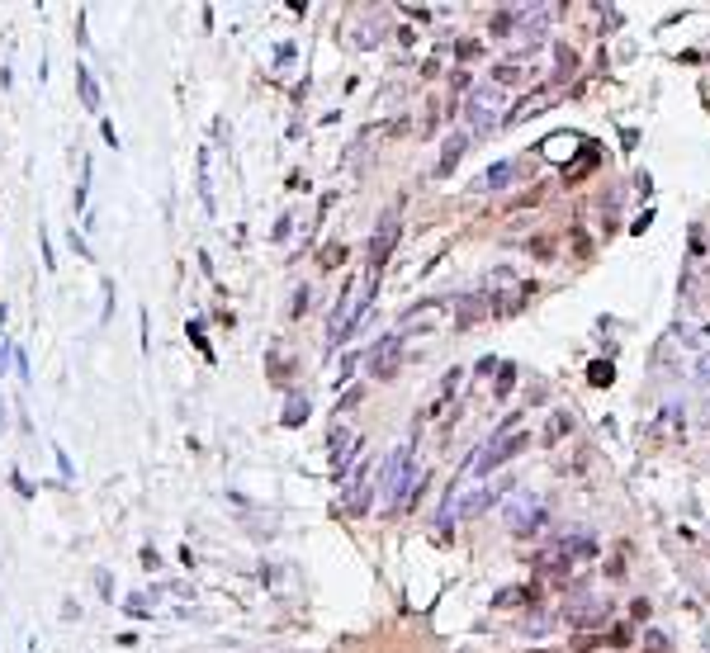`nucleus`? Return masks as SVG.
<instances>
[{"label": "nucleus", "instance_id": "nucleus-41", "mask_svg": "<svg viewBox=\"0 0 710 653\" xmlns=\"http://www.w3.org/2000/svg\"><path fill=\"white\" fill-rule=\"evenodd\" d=\"M526 653H559V649H526Z\"/></svg>", "mask_w": 710, "mask_h": 653}, {"label": "nucleus", "instance_id": "nucleus-12", "mask_svg": "<svg viewBox=\"0 0 710 653\" xmlns=\"http://www.w3.org/2000/svg\"><path fill=\"white\" fill-rule=\"evenodd\" d=\"M76 95H81V105L90 109V114H100V80L90 76V67H76Z\"/></svg>", "mask_w": 710, "mask_h": 653}, {"label": "nucleus", "instance_id": "nucleus-11", "mask_svg": "<svg viewBox=\"0 0 710 653\" xmlns=\"http://www.w3.org/2000/svg\"><path fill=\"white\" fill-rule=\"evenodd\" d=\"M550 105H554V90H535V95H526L521 105L507 114V124H526V119H535V114H545Z\"/></svg>", "mask_w": 710, "mask_h": 653}, {"label": "nucleus", "instance_id": "nucleus-9", "mask_svg": "<svg viewBox=\"0 0 710 653\" xmlns=\"http://www.w3.org/2000/svg\"><path fill=\"white\" fill-rule=\"evenodd\" d=\"M350 459H355V441H350V431H346V426H337V431H332V473H337V483L346 478Z\"/></svg>", "mask_w": 710, "mask_h": 653}, {"label": "nucleus", "instance_id": "nucleus-37", "mask_svg": "<svg viewBox=\"0 0 710 653\" xmlns=\"http://www.w3.org/2000/svg\"><path fill=\"white\" fill-rule=\"evenodd\" d=\"M303 313H308V289H298V294H294V317H303Z\"/></svg>", "mask_w": 710, "mask_h": 653}, {"label": "nucleus", "instance_id": "nucleus-25", "mask_svg": "<svg viewBox=\"0 0 710 653\" xmlns=\"http://www.w3.org/2000/svg\"><path fill=\"white\" fill-rule=\"evenodd\" d=\"M526 76L516 62H502V67H493V85H516V80Z\"/></svg>", "mask_w": 710, "mask_h": 653}, {"label": "nucleus", "instance_id": "nucleus-36", "mask_svg": "<svg viewBox=\"0 0 710 653\" xmlns=\"http://www.w3.org/2000/svg\"><path fill=\"white\" fill-rule=\"evenodd\" d=\"M10 483H15V488H19V493H24V497H33V483H28V478H24V473H19V469L10 473Z\"/></svg>", "mask_w": 710, "mask_h": 653}, {"label": "nucleus", "instance_id": "nucleus-32", "mask_svg": "<svg viewBox=\"0 0 710 653\" xmlns=\"http://www.w3.org/2000/svg\"><path fill=\"white\" fill-rule=\"evenodd\" d=\"M606 644H611V649H625V644H630V625H616V629H611V639H606Z\"/></svg>", "mask_w": 710, "mask_h": 653}, {"label": "nucleus", "instance_id": "nucleus-26", "mask_svg": "<svg viewBox=\"0 0 710 653\" xmlns=\"http://www.w3.org/2000/svg\"><path fill=\"white\" fill-rule=\"evenodd\" d=\"M464 114H469L473 133H493V128H498V124H502L498 114H483V109H464Z\"/></svg>", "mask_w": 710, "mask_h": 653}, {"label": "nucleus", "instance_id": "nucleus-2", "mask_svg": "<svg viewBox=\"0 0 710 653\" xmlns=\"http://www.w3.org/2000/svg\"><path fill=\"white\" fill-rule=\"evenodd\" d=\"M498 497H502L498 483H493V488H469V493L459 497V502H455V493H450V502L441 507V525H450V521H455V525L473 521V516H483V511H488V507H493Z\"/></svg>", "mask_w": 710, "mask_h": 653}, {"label": "nucleus", "instance_id": "nucleus-5", "mask_svg": "<svg viewBox=\"0 0 710 653\" xmlns=\"http://www.w3.org/2000/svg\"><path fill=\"white\" fill-rule=\"evenodd\" d=\"M530 445V436H521V431H512V436H498L493 445H483V455H473L469 459V469H478V473H493L498 464H507V459H516L521 450Z\"/></svg>", "mask_w": 710, "mask_h": 653}, {"label": "nucleus", "instance_id": "nucleus-17", "mask_svg": "<svg viewBox=\"0 0 710 653\" xmlns=\"http://www.w3.org/2000/svg\"><path fill=\"white\" fill-rule=\"evenodd\" d=\"M677 421H682V407H663V417L649 426V441H663V436H673V431H677Z\"/></svg>", "mask_w": 710, "mask_h": 653}, {"label": "nucleus", "instance_id": "nucleus-33", "mask_svg": "<svg viewBox=\"0 0 710 653\" xmlns=\"http://www.w3.org/2000/svg\"><path fill=\"white\" fill-rule=\"evenodd\" d=\"M71 251H76L81 261H95V256H90V246H85V237H76V228H71Z\"/></svg>", "mask_w": 710, "mask_h": 653}, {"label": "nucleus", "instance_id": "nucleus-1", "mask_svg": "<svg viewBox=\"0 0 710 653\" xmlns=\"http://www.w3.org/2000/svg\"><path fill=\"white\" fill-rule=\"evenodd\" d=\"M421 488H426V469L412 464V450L407 445L389 450V459L379 469V502L398 511V507H412V497H421Z\"/></svg>", "mask_w": 710, "mask_h": 653}, {"label": "nucleus", "instance_id": "nucleus-22", "mask_svg": "<svg viewBox=\"0 0 710 653\" xmlns=\"http://www.w3.org/2000/svg\"><path fill=\"white\" fill-rule=\"evenodd\" d=\"M341 261H346V246H341V241H327V246L317 251V265H322V270H337Z\"/></svg>", "mask_w": 710, "mask_h": 653}, {"label": "nucleus", "instance_id": "nucleus-27", "mask_svg": "<svg viewBox=\"0 0 710 653\" xmlns=\"http://www.w3.org/2000/svg\"><path fill=\"white\" fill-rule=\"evenodd\" d=\"M573 67H578V53H573V48H559V71H554V76L568 80V76H573Z\"/></svg>", "mask_w": 710, "mask_h": 653}, {"label": "nucleus", "instance_id": "nucleus-16", "mask_svg": "<svg viewBox=\"0 0 710 653\" xmlns=\"http://www.w3.org/2000/svg\"><path fill=\"white\" fill-rule=\"evenodd\" d=\"M502 105V85H478L469 95V109H483V114H493Z\"/></svg>", "mask_w": 710, "mask_h": 653}, {"label": "nucleus", "instance_id": "nucleus-20", "mask_svg": "<svg viewBox=\"0 0 710 653\" xmlns=\"http://www.w3.org/2000/svg\"><path fill=\"white\" fill-rule=\"evenodd\" d=\"M568 426H573V417H568V412H554L550 426H545V445H559L564 436H568Z\"/></svg>", "mask_w": 710, "mask_h": 653}, {"label": "nucleus", "instance_id": "nucleus-6", "mask_svg": "<svg viewBox=\"0 0 710 653\" xmlns=\"http://www.w3.org/2000/svg\"><path fill=\"white\" fill-rule=\"evenodd\" d=\"M403 346H407V341L398 337V332H394V337H384L374 350H369V360H365L369 374H374V379H394L398 369H403Z\"/></svg>", "mask_w": 710, "mask_h": 653}, {"label": "nucleus", "instance_id": "nucleus-23", "mask_svg": "<svg viewBox=\"0 0 710 653\" xmlns=\"http://www.w3.org/2000/svg\"><path fill=\"white\" fill-rule=\"evenodd\" d=\"M592 166H597V147H582L578 166H573V171H564V180H568V185H573V180H582V176H587Z\"/></svg>", "mask_w": 710, "mask_h": 653}, {"label": "nucleus", "instance_id": "nucleus-34", "mask_svg": "<svg viewBox=\"0 0 710 653\" xmlns=\"http://www.w3.org/2000/svg\"><path fill=\"white\" fill-rule=\"evenodd\" d=\"M360 398H365V389H350V393H346V398H341V402H337V412H350V407L360 402Z\"/></svg>", "mask_w": 710, "mask_h": 653}, {"label": "nucleus", "instance_id": "nucleus-10", "mask_svg": "<svg viewBox=\"0 0 710 653\" xmlns=\"http://www.w3.org/2000/svg\"><path fill=\"white\" fill-rule=\"evenodd\" d=\"M464 152H469V133H459V128H455V133L446 137V142H441V161H436V176H450V171L459 166V157H464Z\"/></svg>", "mask_w": 710, "mask_h": 653}, {"label": "nucleus", "instance_id": "nucleus-18", "mask_svg": "<svg viewBox=\"0 0 710 653\" xmlns=\"http://www.w3.org/2000/svg\"><path fill=\"white\" fill-rule=\"evenodd\" d=\"M516 24H521V10H498V15H493V24H488V33H493V38H507Z\"/></svg>", "mask_w": 710, "mask_h": 653}, {"label": "nucleus", "instance_id": "nucleus-14", "mask_svg": "<svg viewBox=\"0 0 710 653\" xmlns=\"http://www.w3.org/2000/svg\"><path fill=\"white\" fill-rule=\"evenodd\" d=\"M526 601L535 606L540 601V587H502L498 597H493V606H526Z\"/></svg>", "mask_w": 710, "mask_h": 653}, {"label": "nucleus", "instance_id": "nucleus-29", "mask_svg": "<svg viewBox=\"0 0 710 653\" xmlns=\"http://www.w3.org/2000/svg\"><path fill=\"white\" fill-rule=\"evenodd\" d=\"M602 644H606L602 634H597V629H587V634H578V639H573V653H592V649H602Z\"/></svg>", "mask_w": 710, "mask_h": 653}, {"label": "nucleus", "instance_id": "nucleus-19", "mask_svg": "<svg viewBox=\"0 0 710 653\" xmlns=\"http://www.w3.org/2000/svg\"><path fill=\"white\" fill-rule=\"evenodd\" d=\"M308 412H313V407H308V398H289L280 421H285V426H303V421H308Z\"/></svg>", "mask_w": 710, "mask_h": 653}, {"label": "nucleus", "instance_id": "nucleus-28", "mask_svg": "<svg viewBox=\"0 0 710 653\" xmlns=\"http://www.w3.org/2000/svg\"><path fill=\"white\" fill-rule=\"evenodd\" d=\"M189 341L199 346V355H204V360H213V350H209V337H204V322H199V317L189 322Z\"/></svg>", "mask_w": 710, "mask_h": 653}, {"label": "nucleus", "instance_id": "nucleus-13", "mask_svg": "<svg viewBox=\"0 0 710 653\" xmlns=\"http://www.w3.org/2000/svg\"><path fill=\"white\" fill-rule=\"evenodd\" d=\"M512 180H516V161H498V166H488V171H483L478 189H507Z\"/></svg>", "mask_w": 710, "mask_h": 653}, {"label": "nucleus", "instance_id": "nucleus-39", "mask_svg": "<svg viewBox=\"0 0 710 653\" xmlns=\"http://www.w3.org/2000/svg\"><path fill=\"white\" fill-rule=\"evenodd\" d=\"M15 374H19V379H24V384H28V360H24V355H19V350H15Z\"/></svg>", "mask_w": 710, "mask_h": 653}, {"label": "nucleus", "instance_id": "nucleus-21", "mask_svg": "<svg viewBox=\"0 0 710 653\" xmlns=\"http://www.w3.org/2000/svg\"><path fill=\"white\" fill-rule=\"evenodd\" d=\"M611 379H616V369H611V360H592V365H587V384H592V389H606Z\"/></svg>", "mask_w": 710, "mask_h": 653}, {"label": "nucleus", "instance_id": "nucleus-3", "mask_svg": "<svg viewBox=\"0 0 710 653\" xmlns=\"http://www.w3.org/2000/svg\"><path fill=\"white\" fill-rule=\"evenodd\" d=\"M502 521L512 525L516 535H526V530H540V525H545V511H540V497L530 493V488H521V493H512V502L502 507Z\"/></svg>", "mask_w": 710, "mask_h": 653}, {"label": "nucleus", "instance_id": "nucleus-38", "mask_svg": "<svg viewBox=\"0 0 710 653\" xmlns=\"http://www.w3.org/2000/svg\"><path fill=\"white\" fill-rule=\"evenodd\" d=\"M142 568H161V554H157V549H152V545L142 549Z\"/></svg>", "mask_w": 710, "mask_h": 653}, {"label": "nucleus", "instance_id": "nucleus-15", "mask_svg": "<svg viewBox=\"0 0 710 653\" xmlns=\"http://www.w3.org/2000/svg\"><path fill=\"white\" fill-rule=\"evenodd\" d=\"M488 313V298H464V308L455 313V332H464V327H473L478 317Z\"/></svg>", "mask_w": 710, "mask_h": 653}, {"label": "nucleus", "instance_id": "nucleus-24", "mask_svg": "<svg viewBox=\"0 0 710 653\" xmlns=\"http://www.w3.org/2000/svg\"><path fill=\"white\" fill-rule=\"evenodd\" d=\"M199 199L213 213V185H209V152H199Z\"/></svg>", "mask_w": 710, "mask_h": 653}, {"label": "nucleus", "instance_id": "nucleus-30", "mask_svg": "<svg viewBox=\"0 0 710 653\" xmlns=\"http://www.w3.org/2000/svg\"><path fill=\"white\" fill-rule=\"evenodd\" d=\"M38 241H43V265H48V270H57V256H53V241H48V228H43V223H38Z\"/></svg>", "mask_w": 710, "mask_h": 653}, {"label": "nucleus", "instance_id": "nucleus-35", "mask_svg": "<svg viewBox=\"0 0 710 653\" xmlns=\"http://www.w3.org/2000/svg\"><path fill=\"white\" fill-rule=\"evenodd\" d=\"M450 90H455V95L469 90V71H450Z\"/></svg>", "mask_w": 710, "mask_h": 653}, {"label": "nucleus", "instance_id": "nucleus-7", "mask_svg": "<svg viewBox=\"0 0 710 653\" xmlns=\"http://www.w3.org/2000/svg\"><path fill=\"white\" fill-rule=\"evenodd\" d=\"M564 620H568L573 629H582V634H587L592 625H606V620H611V601L587 597V601H578V606H564Z\"/></svg>", "mask_w": 710, "mask_h": 653}, {"label": "nucleus", "instance_id": "nucleus-8", "mask_svg": "<svg viewBox=\"0 0 710 653\" xmlns=\"http://www.w3.org/2000/svg\"><path fill=\"white\" fill-rule=\"evenodd\" d=\"M369 497H374L369 464H360V473H355V483H350V493H346V502H341V511H346V516H360V511L369 507Z\"/></svg>", "mask_w": 710, "mask_h": 653}, {"label": "nucleus", "instance_id": "nucleus-31", "mask_svg": "<svg viewBox=\"0 0 710 653\" xmlns=\"http://www.w3.org/2000/svg\"><path fill=\"white\" fill-rule=\"evenodd\" d=\"M512 384H516V369L502 365V379H498V389H493V393H498V398H507V393H512Z\"/></svg>", "mask_w": 710, "mask_h": 653}, {"label": "nucleus", "instance_id": "nucleus-40", "mask_svg": "<svg viewBox=\"0 0 710 653\" xmlns=\"http://www.w3.org/2000/svg\"><path fill=\"white\" fill-rule=\"evenodd\" d=\"M696 384H710V355L701 360V369H696Z\"/></svg>", "mask_w": 710, "mask_h": 653}, {"label": "nucleus", "instance_id": "nucleus-4", "mask_svg": "<svg viewBox=\"0 0 710 653\" xmlns=\"http://www.w3.org/2000/svg\"><path fill=\"white\" fill-rule=\"evenodd\" d=\"M398 232H403V213H398V204L384 218H379V228H374V237H369V275H379L384 270V261L394 256V241Z\"/></svg>", "mask_w": 710, "mask_h": 653}]
</instances>
